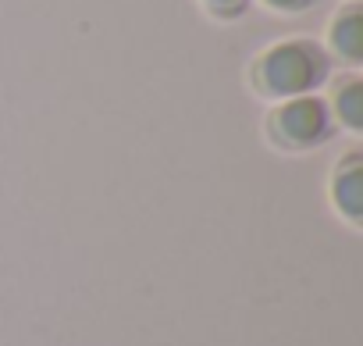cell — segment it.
I'll return each mask as SVG.
<instances>
[{
	"label": "cell",
	"instance_id": "6da1fadb",
	"mask_svg": "<svg viewBox=\"0 0 363 346\" xmlns=\"http://www.w3.org/2000/svg\"><path fill=\"white\" fill-rule=\"evenodd\" d=\"M324 54L313 43H278L274 50L264 54L257 79L271 97H306L320 79H324Z\"/></svg>",
	"mask_w": 363,
	"mask_h": 346
},
{
	"label": "cell",
	"instance_id": "52a82bcc",
	"mask_svg": "<svg viewBox=\"0 0 363 346\" xmlns=\"http://www.w3.org/2000/svg\"><path fill=\"white\" fill-rule=\"evenodd\" d=\"M211 4H214V8H239L242 0H211Z\"/></svg>",
	"mask_w": 363,
	"mask_h": 346
},
{
	"label": "cell",
	"instance_id": "277c9868",
	"mask_svg": "<svg viewBox=\"0 0 363 346\" xmlns=\"http://www.w3.org/2000/svg\"><path fill=\"white\" fill-rule=\"evenodd\" d=\"M331 43H335V50H338L345 61H359V58H363V18H359V11H345V15L335 22Z\"/></svg>",
	"mask_w": 363,
	"mask_h": 346
},
{
	"label": "cell",
	"instance_id": "7a4b0ae2",
	"mask_svg": "<svg viewBox=\"0 0 363 346\" xmlns=\"http://www.w3.org/2000/svg\"><path fill=\"white\" fill-rule=\"evenodd\" d=\"M328 107L317 97H292L278 114H274V129L289 146H313L328 136Z\"/></svg>",
	"mask_w": 363,
	"mask_h": 346
},
{
	"label": "cell",
	"instance_id": "8992f818",
	"mask_svg": "<svg viewBox=\"0 0 363 346\" xmlns=\"http://www.w3.org/2000/svg\"><path fill=\"white\" fill-rule=\"evenodd\" d=\"M271 8H281V11H296V8H303V4H310V0H267Z\"/></svg>",
	"mask_w": 363,
	"mask_h": 346
},
{
	"label": "cell",
	"instance_id": "3957f363",
	"mask_svg": "<svg viewBox=\"0 0 363 346\" xmlns=\"http://www.w3.org/2000/svg\"><path fill=\"white\" fill-rule=\"evenodd\" d=\"M335 204L345 211L349 222H359V211H363V179H359V164L349 161L345 171L335 179Z\"/></svg>",
	"mask_w": 363,
	"mask_h": 346
},
{
	"label": "cell",
	"instance_id": "5b68a950",
	"mask_svg": "<svg viewBox=\"0 0 363 346\" xmlns=\"http://www.w3.org/2000/svg\"><path fill=\"white\" fill-rule=\"evenodd\" d=\"M335 104H338V118H342L349 129H359V125H363V86H359L356 79L338 93Z\"/></svg>",
	"mask_w": 363,
	"mask_h": 346
}]
</instances>
